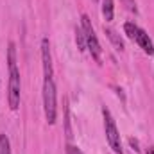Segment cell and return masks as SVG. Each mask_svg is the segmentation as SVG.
Here are the masks:
<instances>
[{
    "mask_svg": "<svg viewBox=\"0 0 154 154\" xmlns=\"http://www.w3.org/2000/svg\"><path fill=\"white\" fill-rule=\"evenodd\" d=\"M129 143H131V147H134V151H136V152L140 151V149H138V142H136V140H133V138H129Z\"/></svg>",
    "mask_w": 154,
    "mask_h": 154,
    "instance_id": "cell-14",
    "label": "cell"
},
{
    "mask_svg": "<svg viewBox=\"0 0 154 154\" xmlns=\"http://www.w3.org/2000/svg\"><path fill=\"white\" fill-rule=\"evenodd\" d=\"M125 4H127V9H129V11L136 13V4H134L133 0H125Z\"/></svg>",
    "mask_w": 154,
    "mask_h": 154,
    "instance_id": "cell-12",
    "label": "cell"
},
{
    "mask_svg": "<svg viewBox=\"0 0 154 154\" xmlns=\"http://www.w3.org/2000/svg\"><path fill=\"white\" fill-rule=\"evenodd\" d=\"M104 32H106V36L109 38V41H111V43L115 45L116 50H120V52H122V50H124V41H122V38H120V36L116 34L113 29H104Z\"/></svg>",
    "mask_w": 154,
    "mask_h": 154,
    "instance_id": "cell-7",
    "label": "cell"
},
{
    "mask_svg": "<svg viewBox=\"0 0 154 154\" xmlns=\"http://www.w3.org/2000/svg\"><path fill=\"white\" fill-rule=\"evenodd\" d=\"M113 11H115L113 0H102V16H104L106 22L113 20Z\"/></svg>",
    "mask_w": 154,
    "mask_h": 154,
    "instance_id": "cell-8",
    "label": "cell"
},
{
    "mask_svg": "<svg viewBox=\"0 0 154 154\" xmlns=\"http://www.w3.org/2000/svg\"><path fill=\"white\" fill-rule=\"evenodd\" d=\"M7 65H9V90H7V100L11 109H18L20 106V72L16 66V47L13 41L7 45Z\"/></svg>",
    "mask_w": 154,
    "mask_h": 154,
    "instance_id": "cell-1",
    "label": "cell"
},
{
    "mask_svg": "<svg viewBox=\"0 0 154 154\" xmlns=\"http://www.w3.org/2000/svg\"><path fill=\"white\" fill-rule=\"evenodd\" d=\"M41 61H43L45 79L52 77V56H50V41H48V38L41 39Z\"/></svg>",
    "mask_w": 154,
    "mask_h": 154,
    "instance_id": "cell-6",
    "label": "cell"
},
{
    "mask_svg": "<svg viewBox=\"0 0 154 154\" xmlns=\"http://www.w3.org/2000/svg\"><path fill=\"white\" fill-rule=\"evenodd\" d=\"M68 154H82L77 147H74V145H68Z\"/></svg>",
    "mask_w": 154,
    "mask_h": 154,
    "instance_id": "cell-13",
    "label": "cell"
},
{
    "mask_svg": "<svg viewBox=\"0 0 154 154\" xmlns=\"http://www.w3.org/2000/svg\"><path fill=\"white\" fill-rule=\"evenodd\" d=\"M65 133L66 138L72 140V127H70V111H68V102L65 100Z\"/></svg>",
    "mask_w": 154,
    "mask_h": 154,
    "instance_id": "cell-9",
    "label": "cell"
},
{
    "mask_svg": "<svg viewBox=\"0 0 154 154\" xmlns=\"http://www.w3.org/2000/svg\"><path fill=\"white\" fill-rule=\"evenodd\" d=\"M147 154H154V147H149L147 149Z\"/></svg>",
    "mask_w": 154,
    "mask_h": 154,
    "instance_id": "cell-15",
    "label": "cell"
},
{
    "mask_svg": "<svg viewBox=\"0 0 154 154\" xmlns=\"http://www.w3.org/2000/svg\"><path fill=\"white\" fill-rule=\"evenodd\" d=\"M43 109H45L47 122L54 124L57 116V93H56V84L52 77H47L43 81Z\"/></svg>",
    "mask_w": 154,
    "mask_h": 154,
    "instance_id": "cell-2",
    "label": "cell"
},
{
    "mask_svg": "<svg viewBox=\"0 0 154 154\" xmlns=\"http://www.w3.org/2000/svg\"><path fill=\"white\" fill-rule=\"evenodd\" d=\"M81 25H82V27H81V31H82V34H84L86 48L90 50V54L93 56V59L100 63V54H102V48H100L99 38H97V34H95V31H93V25H91V22H90L88 14H82V16H81Z\"/></svg>",
    "mask_w": 154,
    "mask_h": 154,
    "instance_id": "cell-3",
    "label": "cell"
},
{
    "mask_svg": "<svg viewBox=\"0 0 154 154\" xmlns=\"http://www.w3.org/2000/svg\"><path fill=\"white\" fill-rule=\"evenodd\" d=\"M124 31H125L127 38L133 39V41H136V43L140 45V48H142L145 54H149V56L154 54L152 41H151L149 34H147L143 29H140V27H138L136 23H133V22H125V23H124Z\"/></svg>",
    "mask_w": 154,
    "mask_h": 154,
    "instance_id": "cell-4",
    "label": "cell"
},
{
    "mask_svg": "<svg viewBox=\"0 0 154 154\" xmlns=\"http://www.w3.org/2000/svg\"><path fill=\"white\" fill-rule=\"evenodd\" d=\"M102 116H104V129H106V140L109 147L116 154H122V142H120V133L116 129V124L108 108H102Z\"/></svg>",
    "mask_w": 154,
    "mask_h": 154,
    "instance_id": "cell-5",
    "label": "cell"
},
{
    "mask_svg": "<svg viewBox=\"0 0 154 154\" xmlns=\"http://www.w3.org/2000/svg\"><path fill=\"white\" fill-rule=\"evenodd\" d=\"M75 41H77V45H79V48H81V50H84L86 41H84V34H82V31H81V29H77V31H75Z\"/></svg>",
    "mask_w": 154,
    "mask_h": 154,
    "instance_id": "cell-11",
    "label": "cell"
},
{
    "mask_svg": "<svg viewBox=\"0 0 154 154\" xmlns=\"http://www.w3.org/2000/svg\"><path fill=\"white\" fill-rule=\"evenodd\" d=\"M0 154H11V143L5 134H0Z\"/></svg>",
    "mask_w": 154,
    "mask_h": 154,
    "instance_id": "cell-10",
    "label": "cell"
}]
</instances>
